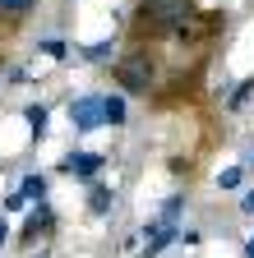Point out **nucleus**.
Instances as JSON below:
<instances>
[{
    "label": "nucleus",
    "instance_id": "nucleus-1",
    "mask_svg": "<svg viewBox=\"0 0 254 258\" xmlns=\"http://www.w3.org/2000/svg\"><path fill=\"white\" fill-rule=\"evenodd\" d=\"M189 0H139V10H134V23L148 28V32H176V23L189 19Z\"/></svg>",
    "mask_w": 254,
    "mask_h": 258
},
{
    "label": "nucleus",
    "instance_id": "nucleus-2",
    "mask_svg": "<svg viewBox=\"0 0 254 258\" xmlns=\"http://www.w3.org/2000/svg\"><path fill=\"white\" fill-rule=\"evenodd\" d=\"M116 79H120L125 92H148V88H153V60H148V51H130V55H120Z\"/></svg>",
    "mask_w": 254,
    "mask_h": 258
},
{
    "label": "nucleus",
    "instance_id": "nucleus-3",
    "mask_svg": "<svg viewBox=\"0 0 254 258\" xmlns=\"http://www.w3.org/2000/svg\"><path fill=\"white\" fill-rule=\"evenodd\" d=\"M70 120H74V129H79V134L97 129V124H102V97H97V92L74 97V102H70Z\"/></svg>",
    "mask_w": 254,
    "mask_h": 258
},
{
    "label": "nucleus",
    "instance_id": "nucleus-4",
    "mask_svg": "<svg viewBox=\"0 0 254 258\" xmlns=\"http://www.w3.org/2000/svg\"><path fill=\"white\" fill-rule=\"evenodd\" d=\"M102 166H107V157H102V152H70L65 161H60V171H70V175H83V180H88V175H97Z\"/></svg>",
    "mask_w": 254,
    "mask_h": 258
},
{
    "label": "nucleus",
    "instance_id": "nucleus-5",
    "mask_svg": "<svg viewBox=\"0 0 254 258\" xmlns=\"http://www.w3.org/2000/svg\"><path fill=\"white\" fill-rule=\"evenodd\" d=\"M51 221H56V217H51V208H46V203H37L33 212H28V221H23V240L46 235V231H51Z\"/></svg>",
    "mask_w": 254,
    "mask_h": 258
},
{
    "label": "nucleus",
    "instance_id": "nucleus-6",
    "mask_svg": "<svg viewBox=\"0 0 254 258\" xmlns=\"http://www.w3.org/2000/svg\"><path fill=\"white\" fill-rule=\"evenodd\" d=\"M130 120V111H125V97H102V124H125Z\"/></svg>",
    "mask_w": 254,
    "mask_h": 258
},
{
    "label": "nucleus",
    "instance_id": "nucleus-7",
    "mask_svg": "<svg viewBox=\"0 0 254 258\" xmlns=\"http://www.w3.org/2000/svg\"><path fill=\"white\" fill-rule=\"evenodd\" d=\"M19 199H23V203H42V199H46V175H28V180L19 184Z\"/></svg>",
    "mask_w": 254,
    "mask_h": 258
},
{
    "label": "nucleus",
    "instance_id": "nucleus-8",
    "mask_svg": "<svg viewBox=\"0 0 254 258\" xmlns=\"http://www.w3.org/2000/svg\"><path fill=\"white\" fill-rule=\"evenodd\" d=\"M46 115H51V111H46L42 102L23 111V120H28V129H33V139H42V134H46Z\"/></svg>",
    "mask_w": 254,
    "mask_h": 258
},
{
    "label": "nucleus",
    "instance_id": "nucleus-9",
    "mask_svg": "<svg viewBox=\"0 0 254 258\" xmlns=\"http://www.w3.org/2000/svg\"><path fill=\"white\" fill-rule=\"evenodd\" d=\"M111 203H116V194H111V189H102V184H92V194H88V208L102 217V212H111Z\"/></svg>",
    "mask_w": 254,
    "mask_h": 258
},
{
    "label": "nucleus",
    "instance_id": "nucleus-10",
    "mask_svg": "<svg viewBox=\"0 0 254 258\" xmlns=\"http://www.w3.org/2000/svg\"><path fill=\"white\" fill-rule=\"evenodd\" d=\"M185 212V194H176V199L162 203V226H176V217Z\"/></svg>",
    "mask_w": 254,
    "mask_h": 258
},
{
    "label": "nucleus",
    "instance_id": "nucleus-11",
    "mask_svg": "<svg viewBox=\"0 0 254 258\" xmlns=\"http://www.w3.org/2000/svg\"><path fill=\"white\" fill-rule=\"evenodd\" d=\"M37 0H0V14H10V19H23L28 10H33Z\"/></svg>",
    "mask_w": 254,
    "mask_h": 258
},
{
    "label": "nucleus",
    "instance_id": "nucleus-12",
    "mask_svg": "<svg viewBox=\"0 0 254 258\" xmlns=\"http://www.w3.org/2000/svg\"><path fill=\"white\" fill-rule=\"evenodd\" d=\"M42 51H46L51 60H65V55H70V46L60 42V37H46V42H42Z\"/></svg>",
    "mask_w": 254,
    "mask_h": 258
},
{
    "label": "nucleus",
    "instance_id": "nucleus-13",
    "mask_svg": "<svg viewBox=\"0 0 254 258\" xmlns=\"http://www.w3.org/2000/svg\"><path fill=\"white\" fill-rule=\"evenodd\" d=\"M217 184H222V189H240V171H236V166H231V171H222Z\"/></svg>",
    "mask_w": 254,
    "mask_h": 258
},
{
    "label": "nucleus",
    "instance_id": "nucleus-14",
    "mask_svg": "<svg viewBox=\"0 0 254 258\" xmlns=\"http://www.w3.org/2000/svg\"><path fill=\"white\" fill-rule=\"evenodd\" d=\"M83 55H88V60H107V55H111V42H97V46H83Z\"/></svg>",
    "mask_w": 254,
    "mask_h": 258
},
{
    "label": "nucleus",
    "instance_id": "nucleus-15",
    "mask_svg": "<svg viewBox=\"0 0 254 258\" xmlns=\"http://www.w3.org/2000/svg\"><path fill=\"white\" fill-rule=\"evenodd\" d=\"M240 212H249V217H254V194H245V199H240Z\"/></svg>",
    "mask_w": 254,
    "mask_h": 258
},
{
    "label": "nucleus",
    "instance_id": "nucleus-16",
    "mask_svg": "<svg viewBox=\"0 0 254 258\" xmlns=\"http://www.w3.org/2000/svg\"><path fill=\"white\" fill-rule=\"evenodd\" d=\"M245 258H254V235H249V240H245Z\"/></svg>",
    "mask_w": 254,
    "mask_h": 258
},
{
    "label": "nucleus",
    "instance_id": "nucleus-17",
    "mask_svg": "<svg viewBox=\"0 0 254 258\" xmlns=\"http://www.w3.org/2000/svg\"><path fill=\"white\" fill-rule=\"evenodd\" d=\"M10 240V231H5V217H0V244H5Z\"/></svg>",
    "mask_w": 254,
    "mask_h": 258
},
{
    "label": "nucleus",
    "instance_id": "nucleus-18",
    "mask_svg": "<svg viewBox=\"0 0 254 258\" xmlns=\"http://www.w3.org/2000/svg\"><path fill=\"white\" fill-rule=\"evenodd\" d=\"M249 166H254V152H249Z\"/></svg>",
    "mask_w": 254,
    "mask_h": 258
}]
</instances>
